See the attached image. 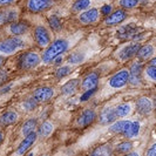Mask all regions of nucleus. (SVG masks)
Here are the masks:
<instances>
[{
    "label": "nucleus",
    "instance_id": "nucleus-1",
    "mask_svg": "<svg viewBox=\"0 0 156 156\" xmlns=\"http://www.w3.org/2000/svg\"><path fill=\"white\" fill-rule=\"evenodd\" d=\"M70 42L67 39H58L54 42H52L49 46L46 48V51L44 52L41 60L45 63H51L54 61L56 58L61 56V55L69 48Z\"/></svg>",
    "mask_w": 156,
    "mask_h": 156
},
{
    "label": "nucleus",
    "instance_id": "nucleus-2",
    "mask_svg": "<svg viewBox=\"0 0 156 156\" xmlns=\"http://www.w3.org/2000/svg\"><path fill=\"white\" fill-rule=\"evenodd\" d=\"M26 46V42L20 37H12L0 41V53L5 55H11L23 49Z\"/></svg>",
    "mask_w": 156,
    "mask_h": 156
},
{
    "label": "nucleus",
    "instance_id": "nucleus-3",
    "mask_svg": "<svg viewBox=\"0 0 156 156\" xmlns=\"http://www.w3.org/2000/svg\"><path fill=\"white\" fill-rule=\"evenodd\" d=\"M128 81H129V70L121 69L108 80V87L114 90L121 89L128 83Z\"/></svg>",
    "mask_w": 156,
    "mask_h": 156
},
{
    "label": "nucleus",
    "instance_id": "nucleus-4",
    "mask_svg": "<svg viewBox=\"0 0 156 156\" xmlns=\"http://www.w3.org/2000/svg\"><path fill=\"white\" fill-rule=\"evenodd\" d=\"M41 61V58L38 53L35 52H27L20 58V67L23 69H32L34 67H37Z\"/></svg>",
    "mask_w": 156,
    "mask_h": 156
},
{
    "label": "nucleus",
    "instance_id": "nucleus-5",
    "mask_svg": "<svg viewBox=\"0 0 156 156\" xmlns=\"http://www.w3.org/2000/svg\"><path fill=\"white\" fill-rule=\"evenodd\" d=\"M34 40L39 47H48L51 45V33L45 26H37L34 30Z\"/></svg>",
    "mask_w": 156,
    "mask_h": 156
},
{
    "label": "nucleus",
    "instance_id": "nucleus-6",
    "mask_svg": "<svg viewBox=\"0 0 156 156\" xmlns=\"http://www.w3.org/2000/svg\"><path fill=\"white\" fill-rule=\"evenodd\" d=\"M19 9L16 7H5L0 9V25L16 23L19 18Z\"/></svg>",
    "mask_w": 156,
    "mask_h": 156
},
{
    "label": "nucleus",
    "instance_id": "nucleus-7",
    "mask_svg": "<svg viewBox=\"0 0 156 156\" xmlns=\"http://www.w3.org/2000/svg\"><path fill=\"white\" fill-rule=\"evenodd\" d=\"M54 0H28L27 1V8L33 13H39L53 5Z\"/></svg>",
    "mask_w": 156,
    "mask_h": 156
},
{
    "label": "nucleus",
    "instance_id": "nucleus-8",
    "mask_svg": "<svg viewBox=\"0 0 156 156\" xmlns=\"http://www.w3.org/2000/svg\"><path fill=\"white\" fill-rule=\"evenodd\" d=\"M140 44H137V42H134V44H130V45H127L125 46L120 52H119V59L120 60H122V61H127V60H129V59H132L133 56L135 55H137L139 53V51H140Z\"/></svg>",
    "mask_w": 156,
    "mask_h": 156
},
{
    "label": "nucleus",
    "instance_id": "nucleus-9",
    "mask_svg": "<svg viewBox=\"0 0 156 156\" xmlns=\"http://www.w3.org/2000/svg\"><path fill=\"white\" fill-rule=\"evenodd\" d=\"M142 63L134 62L129 70V83L132 86L136 87L141 85V73H142Z\"/></svg>",
    "mask_w": 156,
    "mask_h": 156
},
{
    "label": "nucleus",
    "instance_id": "nucleus-10",
    "mask_svg": "<svg viewBox=\"0 0 156 156\" xmlns=\"http://www.w3.org/2000/svg\"><path fill=\"white\" fill-rule=\"evenodd\" d=\"M54 95V90L51 87H40L34 90L33 99L38 102H46L51 100Z\"/></svg>",
    "mask_w": 156,
    "mask_h": 156
},
{
    "label": "nucleus",
    "instance_id": "nucleus-11",
    "mask_svg": "<svg viewBox=\"0 0 156 156\" xmlns=\"http://www.w3.org/2000/svg\"><path fill=\"white\" fill-rule=\"evenodd\" d=\"M139 27L137 26H135L134 23H128V25H125V26H122L119 32H117V34H119V38H121V39H134L135 38V35H137V33H139Z\"/></svg>",
    "mask_w": 156,
    "mask_h": 156
},
{
    "label": "nucleus",
    "instance_id": "nucleus-12",
    "mask_svg": "<svg viewBox=\"0 0 156 156\" xmlns=\"http://www.w3.org/2000/svg\"><path fill=\"white\" fill-rule=\"evenodd\" d=\"M30 26L23 21H16V23H9L8 26V33L11 35H14V37H21L23 34H26L28 32Z\"/></svg>",
    "mask_w": 156,
    "mask_h": 156
},
{
    "label": "nucleus",
    "instance_id": "nucleus-13",
    "mask_svg": "<svg viewBox=\"0 0 156 156\" xmlns=\"http://www.w3.org/2000/svg\"><path fill=\"white\" fill-rule=\"evenodd\" d=\"M100 16V12L98 8H90V9H87L83 11L80 16H79V20L85 25H89V23H95Z\"/></svg>",
    "mask_w": 156,
    "mask_h": 156
},
{
    "label": "nucleus",
    "instance_id": "nucleus-14",
    "mask_svg": "<svg viewBox=\"0 0 156 156\" xmlns=\"http://www.w3.org/2000/svg\"><path fill=\"white\" fill-rule=\"evenodd\" d=\"M37 136H38V135H37L35 132H33V133L28 134L27 136H25V139L23 140V142L19 144V147H18V149H16V155L18 156L23 155V154L30 149V147H31L32 144L35 142Z\"/></svg>",
    "mask_w": 156,
    "mask_h": 156
},
{
    "label": "nucleus",
    "instance_id": "nucleus-15",
    "mask_svg": "<svg viewBox=\"0 0 156 156\" xmlns=\"http://www.w3.org/2000/svg\"><path fill=\"white\" fill-rule=\"evenodd\" d=\"M136 110L142 115H149L153 110V101L149 98L142 96L136 101Z\"/></svg>",
    "mask_w": 156,
    "mask_h": 156
},
{
    "label": "nucleus",
    "instance_id": "nucleus-16",
    "mask_svg": "<svg viewBox=\"0 0 156 156\" xmlns=\"http://www.w3.org/2000/svg\"><path fill=\"white\" fill-rule=\"evenodd\" d=\"M99 74L98 73H90L88 74L86 78L82 80L81 82V87L83 90H90V89H94L96 88L98 83H99Z\"/></svg>",
    "mask_w": 156,
    "mask_h": 156
},
{
    "label": "nucleus",
    "instance_id": "nucleus-17",
    "mask_svg": "<svg viewBox=\"0 0 156 156\" xmlns=\"http://www.w3.org/2000/svg\"><path fill=\"white\" fill-rule=\"evenodd\" d=\"M95 117H96V114H95V112L93 109H86L78 117L76 125L79 127H86V126L90 125L95 120Z\"/></svg>",
    "mask_w": 156,
    "mask_h": 156
},
{
    "label": "nucleus",
    "instance_id": "nucleus-18",
    "mask_svg": "<svg viewBox=\"0 0 156 156\" xmlns=\"http://www.w3.org/2000/svg\"><path fill=\"white\" fill-rule=\"evenodd\" d=\"M126 16H127V14H126L125 11L119 9V11H115L114 13H112L107 16L105 20V23L106 25H117V23H122L126 19Z\"/></svg>",
    "mask_w": 156,
    "mask_h": 156
},
{
    "label": "nucleus",
    "instance_id": "nucleus-19",
    "mask_svg": "<svg viewBox=\"0 0 156 156\" xmlns=\"http://www.w3.org/2000/svg\"><path fill=\"white\" fill-rule=\"evenodd\" d=\"M117 116L114 108H106L105 110H102V113L100 114V123L109 125L112 122H115Z\"/></svg>",
    "mask_w": 156,
    "mask_h": 156
},
{
    "label": "nucleus",
    "instance_id": "nucleus-20",
    "mask_svg": "<svg viewBox=\"0 0 156 156\" xmlns=\"http://www.w3.org/2000/svg\"><path fill=\"white\" fill-rule=\"evenodd\" d=\"M132 121L129 120H120V121H115L113 125L110 126V132L113 133H122L125 134L126 130L128 129V127L130 126Z\"/></svg>",
    "mask_w": 156,
    "mask_h": 156
},
{
    "label": "nucleus",
    "instance_id": "nucleus-21",
    "mask_svg": "<svg viewBox=\"0 0 156 156\" xmlns=\"http://www.w3.org/2000/svg\"><path fill=\"white\" fill-rule=\"evenodd\" d=\"M19 119V115L18 113L14 112V110H8V112H5L1 116H0V122L5 126H9L12 123H14L18 121Z\"/></svg>",
    "mask_w": 156,
    "mask_h": 156
},
{
    "label": "nucleus",
    "instance_id": "nucleus-22",
    "mask_svg": "<svg viewBox=\"0 0 156 156\" xmlns=\"http://www.w3.org/2000/svg\"><path fill=\"white\" fill-rule=\"evenodd\" d=\"M90 156H113V149L110 144H101L94 149Z\"/></svg>",
    "mask_w": 156,
    "mask_h": 156
},
{
    "label": "nucleus",
    "instance_id": "nucleus-23",
    "mask_svg": "<svg viewBox=\"0 0 156 156\" xmlns=\"http://www.w3.org/2000/svg\"><path fill=\"white\" fill-rule=\"evenodd\" d=\"M114 109H115V113H116L117 117H126L132 113L133 107H132L130 103H127V102H126V103L119 105L116 108H114Z\"/></svg>",
    "mask_w": 156,
    "mask_h": 156
},
{
    "label": "nucleus",
    "instance_id": "nucleus-24",
    "mask_svg": "<svg viewBox=\"0 0 156 156\" xmlns=\"http://www.w3.org/2000/svg\"><path fill=\"white\" fill-rule=\"evenodd\" d=\"M139 133H140V123L137 121H132L130 126L128 127V129L126 130L123 135L128 139H133V137H136Z\"/></svg>",
    "mask_w": 156,
    "mask_h": 156
},
{
    "label": "nucleus",
    "instance_id": "nucleus-25",
    "mask_svg": "<svg viewBox=\"0 0 156 156\" xmlns=\"http://www.w3.org/2000/svg\"><path fill=\"white\" fill-rule=\"evenodd\" d=\"M79 85V80L76 79H74V80H70L68 81L67 83H65L61 88V93L63 95H70V94H73L75 90H76V87Z\"/></svg>",
    "mask_w": 156,
    "mask_h": 156
},
{
    "label": "nucleus",
    "instance_id": "nucleus-26",
    "mask_svg": "<svg viewBox=\"0 0 156 156\" xmlns=\"http://www.w3.org/2000/svg\"><path fill=\"white\" fill-rule=\"evenodd\" d=\"M154 53H155L154 47L151 46V45H146V46H143L140 48V51H139V53H137V56H139L140 59L146 60V59L151 58V56L154 55Z\"/></svg>",
    "mask_w": 156,
    "mask_h": 156
},
{
    "label": "nucleus",
    "instance_id": "nucleus-27",
    "mask_svg": "<svg viewBox=\"0 0 156 156\" xmlns=\"http://www.w3.org/2000/svg\"><path fill=\"white\" fill-rule=\"evenodd\" d=\"M37 128V120L35 119H30L28 121H26L23 123V128H21V133L23 136H27L28 134L34 132V129Z\"/></svg>",
    "mask_w": 156,
    "mask_h": 156
},
{
    "label": "nucleus",
    "instance_id": "nucleus-28",
    "mask_svg": "<svg viewBox=\"0 0 156 156\" xmlns=\"http://www.w3.org/2000/svg\"><path fill=\"white\" fill-rule=\"evenodd\" d=\"M52 132H53V125H52L51 122L46 121V122H44L42 125L40 126L39 135L41 137H46V136H48Z\"/></svg>",
    "mask_w": 156,
    "mask_h": 156
},
{
    "label": "nucleus",
    "instance_id": "nucleus-29",
    "mask_svg": "<svg viewBox=\"0 0 156 156\" xmlns=\"http://www.w3.org/2000/svg\"><path fill=\"white\" fill-rule=\"evenodd\" d=\"M90 6V0H76L73 5V11L80 12V11H87V8Z\"/></svg>",
    "mask_w": 156,
    "mask_h": 156
},
{
    "label": "nucleus",
    "instance_id": "nucleus-30",
    "mask_svg": "<svg viewBox=\"0 0 156 156\" xmlns=\"http://www.w3.org/2000/svg\"><path fill=\"white\" fill-rule=\"evenodd\" d=\"M144 74H146V78L148 79L149 81L151 82H156V66H148L146 70H144Z\"/></svg>",
    "mask_w": 156,
    "mask_h": 156
},
{
    "label": "nucleus",
    "instance_id": "nucleus-31",
    "mask_svg": "<svg viewBox=\"0 0 156 156\" xmlns=\"http://www.w3.org/2000/svg\"><path fill=\"white\" fill-rule=\"evenodd\" d=\"M48 23L52 27V30L54 31H60L61 30V21L59 20V18L56 16H51L48 18Z\"/></svg>",
    "mask_w": 156,
    "mask_h": 156
},
{
    "label": "nucleus",
    "instance_id": "nucleus-32",
    "mask_svg": "<svg viewBox=\"0 0 156 156\" xmlns=\"http://www.w3.org/2000/svg\"><path fill=\"white\" fill-rule=\"evenodd\" d=\"M132 148H133L132 142L126 141V142H121L120 144H117L116 151H119V153H129L132 150Z\"/></svg>",
    "mask_w": 156,
    "mask_h": 156
},
{
    "label": "nucleus",
    "instance_id": "nucleus-33",
    "mask_svg": "<svg viewBox=\"0 0 156 156\" xmlns=\"http://www.w3.org/2000/svg\"><path fill=\"white\" fill-rule=\"evenodd\" d=\"M82 60H83V55L82 54H80V53H73V54H70L68 56L67 62L69 63V65H78Z\"/></svg>",
    "mask_w": 156,
    "mask_h": 156
},
{
    "label": "nucleus",
    "instance_id": "nucleus-34",
    "mask_svg": "<svg viewBox=\"0 0 156 156\" xmlns=\"http://www.w3.org/2000/svg\"><path fill=\"white\" fill-rule=\"evenodd\" d=\"M70 72H72V67L69 65H66V66H61L60 68H58L56 72H55V75L58 78H63V76L68 75Z\"/></svg>",
    "mask_w": 156,
    "mask_h": 156
},
{
    "label": "nucleus",
    "instance_id": "nucleus-35",
    "mask_svg": "<svg viewBox=\"0 0 156 156\" xmlns=\"http://www.w3.org/2000/svg\"><path fill=\"white\" fill-rule=\"evenodd\" d=\"M120 4H121L122 7L125 8H134L137 6L139 1L137 0H121Z\"/></svg>",
    "mask_w": 156,
    "mask_h": 156
},
{
    "label": "nucleus",
    "instance_id": "nucleus-36",
    "mask_svg": "<svg viewBox=\"0 0 156 156\" xmlns=\"http://www.w3.org/2000/svg\"><path fill=\"white\" fill-rule=\"evenodd\" d=\"M35 106H37L35 100H27V101L23 102V107L26 110H32L34 107H35Z\"/></svg>",
    "mask_w": 156,
    "mask_h": 156
},
{
    "label": "nucleus",
    "instance_id": "nucleus-37",
    "mask_svg": "<svg viewBox=\"0 0 156 156\" xmlns=\"http://www.w3.org/2000/svg\"><path fill=\"white\" fill-rule=\"evenodd\" d=\"M146 156H156V142L153 143L148 148L147 153H146Z\"/></svg>",
    "mask_w": 156,
    "mask_h": 156
},
{
    "label": "nucleus",
    "instance_id": "nucleus-38",
    "mask_svg": "<svg viewBox=\"0 0 156 156\" xmlns=\"http://www.w3.org/2000/svg\"><path fill=\"white\" fill-rule=\"evenodd\" d=\"M112 9H113L112 5H105L103 7H101V13L103 16H108L110 14V12H112Z\"/></svg>",
    "mask_w": 156,
    "mask_h": 156
},
{
    "label": "nucleus",
    "instance_id": "nucleus-39",
    "mask_svg": "<svg viewBox=\"0 0 156 156\" xmlns=\"http://www.w3.org/2000/svg\"><path fill=\"white\" fill-rule=\"evenodd\" d=\"M94 92H95V88H94V89H90V90H86L85 94L81 96V101H87V100L94 94Z\"/></svg>",
    "mask_w": 156,
    "mask_h": 156
},
{
    "label": "nucleus",
    "instance_id": "nucleus-40",
    "mask_svg": "<svg viewBox=\"0 0 156 156\" xmlns=\"http://www.w3.org/2000/svg\"><path fill=\"white\" fill-rule=\"evenodd\" d=\"M16 1V0H0V6H9Z\"/></svg>",
    "mask_w": 156,
    "mask_h": 156
},
{
    "label": "nucleus",
    "instance_id": "nucleus-41",
    "mask_svg": "<svg viewBox=\"0 0 156 156\" xmlns=\"http://www.w3.org/2000/svg\"><path fill=\"white\" fill-rule=\"evenodd\" d=\"M126 156H141V155L139 151H132V153H129L128 155H126Z\"/></svg>",
    "mask_w": 156,
    "mask_h": 156
},
{
    "label": "nucleus",
    "instance_id": "nucleus-42",
    "mask_svg": "<svg viewBox=\"0 0 156 156\" xmlns=\"http://www.w3.org/2000/svg\"><path fill=\"white\" fill-rule=\"evenodd\" d=\"M4 62H5V58H4V56H1V55H0V67H1V66H2V65H4Z\"/></svg>",
    "mask_w": 156,
    "mask_h": 156
},
{
    "label": "nucleus",
    "instance_id": "nucleus-43",
    "mask_svg": "<svg viewBox=\"0 0 156 156\" xmlns=\"http://www.w3.org/2000/svg\"><path fill=\"white\" fill-rule=\"evenodd\" d=\"M150 65H151V66H156V58H154V59L150 61Z\"/></svg>",
    "mask_w": 156,
    "mask_h": 156
},
{
    "label": "nucleus",
    "instance_id": "nucleus-44",
    "mask_svg": "<svg viewBox=\"0 0 156 156\" xmlns=\"http://www.w3.org/2000/svg\"><path fill=\"white\" fill-rule=\"evenodd\" d=\"M2 139H4V134H2L1 132H0V142L2 141Z\"/></svg>",
    "mask_w": 156,
    "mask_h": 156
},
{
    "label": "nucleus",
    "instance_id": "nucleus-45",
    "mask_svg": "<svg viewBox=\"0 0 156 156\" xmlns=\"http://www.w3.org/2000/svg\"><path fill=\"white\" fill-rule=\"evenodd\" d=\"M137 1H139V2H144L146 0H137Z\"/></svg>",
    "mask_w": 156,
    "mask_h": 156
}]
</instances>
